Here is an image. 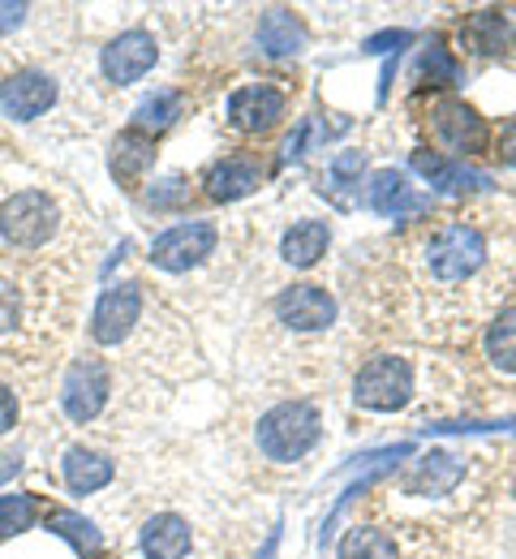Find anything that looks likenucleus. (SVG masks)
Returning <instances> with one entry per match:
<instances>
[{"label": "nucleus", "instance_id": "nucleus-1", "mask_svg": "<svg viewBox=\"0 0 516 559\" xmlns=\"http://www.w3.org/2000/svg\"><path fill=\"white\" fill-rule=\"evenodd\" d=\"M396 267V306H405L418 323V336L435 345H465L500 306H508V263L500 259V241L473 219L427 228L413 246H405Z\"/></svg>", "mask_w": 516, "mask_h": 559}, {"label": "nucleus", "instance_id": "nucleus-2", "mask_svg": "<svg viewBox=\"0 0 516 559\" xmlns=\"http://www.w3.org/2000/svg\"><path fill=\"white\" fill-rule=\"evenodd\" d=\"M86 341L104 357L112 353V361L134 379L177 383L199 370L194 341L185 336L181 319H172L164 301L151 297L143 280H117L99 293L86 319Z\"/></svg>", "mask_w": 516, "mask_h": 559}, {"label": "nucleus", "instance_id": "nucleus-3", "mask_svg": "<svg viewBox=\"0 0 516 559\" xmlns=\"http://www.w3.org/2000/svg\"><path fill=\"white\" fill-rule=\"evenodd\" d=\"M228 495L199 487H172L151 495L134 521V551L143 559H237L250 543Z\"/></svg>", "mask_w": 516, "mask_h": 559}, {"label": "nucleus", "instance_id": "nucleus-4", "mask_svg": "<svg viewBox=\"0 0 516 559\" xmlns=\"http://www.w3.org/2000/svg\"><path fill=\"white\" fill-rule=\"evenodd\" d=\"M77 228L70 199L52 186H13L0 194V254L22 263H61Z\"/></svg>", "mask_w": 516, "mask_h": 559}, {"label": "nucleus", "instance_id": "nucleus-5", "mask_svg": "<svg viewBox=\"0 0 516 559\" xmlns=\"http://www.w3.org/2000/svg\"><path fill=\"white\" fill-rule=\"evenodd\" d=\"M125 370L104 353H77L61 374V414L74 426H104L130 414Z\"/></svg>", "mask_w": 516, "mask_h": 559}, {"label": "nucleus", "instance_id": "nucleus-6", "mask_svg": "<svg viewBox=\"0 0 516 559\" xmlns=\"http://www.w3.org/2000/svg\"><path fill=\"white\" fill-rule=\"evenodd\" d=\"M323 443V414L314 401H276L254 418V448L267 465H297Z\"/></svg>", "mask_w": 516, "mask_h": 559}, {"label": "nucleus", "instance_id": "nucleus-7", "mask_svg": "<svg viewBox=\"0 0 516 559\" xmlns=\"http://www.w3.org/2000/svg\"><path fill=\"white\" fill-rule=\"evenodd\" d=\"M422 401V370L409 353H374L353 374V405L367 414H405Z\"/></svg>", "mask_w": 516, "mask_h": 559}, {"label": "nucleus", "instance_id": "nucleus-8", "mask_svg": "<svg viewBox=\"0 0 516 559\" xmlns=\"http://www.w3.org/2000/svg\"><path fill=\"white\" fill-rule=\"evenodd\" d=\"M267 323L285 345H305L336 332L340 306L323 284H289L267 301Z\"/></svg>", "mask_w": 516, "mask_h": 559}, {"label": "nucleus", "instance_id": "nucleus-9", "mask_svg": "<svg viewBox=\"0 0 516 559\" xmlns=\"http://www.w3.org/2000/svg\"><path fill=\"white\" fill-rule=\"evenodd\" d=\"M427 130L447 151V159H460V164H465V155H482L491 146L487 117L473 104L456 99V95H431V104H427Z\"/></svg>", "mask_w": 516, "mask_h": 559}, {"label": "nucleus", "instance_id": "nucleus-10", "mask_svg": "<svg viewBox=\"0 0 516 559\" xmlns=\"http://www.w3.org/2000/svg\"><path fill=\"white\" fill-rule=\"evenodd\" d=\"M220 250V228L212 219H185V224H172L164 228L155 241H151V267L155 272H168V276H190L199 272L203 263H212Z\"/></svg>", "mask_w": 516, "mask_h": 559}, {"label": "nucleus", "instance_id": "nucleus-11", "mask_svg": "<svg viewBox=\"0 0 516 559\" xmlns=\"http://www.w3.org/2000/svg\"><path fill=\"white\" fill-rule=\"evenodd\" d=\"M61 104V78L48 70V66H13V70L0 78V112L9 121H39L48 117L52 108Z\"/></svg>", "mask_w": 516, "mask_h": 559}, {"label": "nucleus", "instance_id": "nucleus-12", "mask_svg": "<svg viewBox=\"0 0 516 559\" xmlns=\"http://www.w3.org/2000/svg\"><path fill=\"white\" fill-rule=\"evenodd\" d=\"M469 461H473V456L435 448V452L418 456V461L392 483V495H400V499H447V495H456L460 483L469 478Z\"/></svg>", "mask_w": 516, "mask_h": 559}, {"label": "nucleus", "instance_id": "nucleus-13", "mask_svg": "<svg viewBox=\"0 0 516 559\" xmlns=\"http://www.w3.org/2000/svg\"><path fill=\"white\" fill-rule=\"evenodd\" d=\"M155 61H159V39L143 26H134V31L112 35L99 48V78L108 86H134L155 70Z\"/></svg>", "mask_w": 516, "mask_h": 559}, {"label": "nucleus", "instance_id": "nucleus-14", "mask_svg": "<svg viewBox=\"0 0 516 559\" xmlns=\"http://www.w3.org/2000/svg\"><path fill=\"white\" fill-rule=\"evenodd\" d=\"M285 108H289V95H285L280 86H272V82H250V86H237V91L228 95L224 121H228V130H237V134H267V130L280 126Z\"/></svg>", "mask_w": 516, "mask_h": 559}, {"label": "nucleus", "instance_id": "nucleus-15", "mask_svg": "<svg viewBox=\"0 0 516 559\" xmlns=\"http://www.w3.org/2000/svg\"><path fill=\"white\" fill-rule=\"evenodd\" d=\"M57 469H61V487L77 495V499L99 495V490H108L117 483V461L108 452H99V448H86V443H70L61 452Z\"/></svg>", "mask_w": 516, "mask_h": 559}, {"label": "nucleus", "instance_id": "nucleus-16", "mask_svg": "<svg viewBox=\"0 0 516 559\" xmlns=\"http://www.w3.org/2000/svg\"><path fill=\"white\" fill-rule=\"evenodd\" d=\"M263 186V159L254 151H232V155H220L207 173H203V190L207 199L216 203H237L245 194H254Z\"/></svg>", "mask_w": 516, "mask_h": 559}, {"label": "nucleus", "instance_id": "nucleus-17", "mask_svg": "<svg viewBox=\"0 0 516 559\" xmlns=\"http://www.w3.org/2000/svg\"><path fill=\"white\" fill-rule=\"evenodd\" d=\"M482 361L500 383H516V306H500L482 328Z\"/></svg>", "mask_w": 516, "mask_h": 559}, {"label": "nucleus", "instance_id": "nucleus-18", "mask_svg": "<svg viewBox=\"0 0 516 559\" xmlns=\"http://www.w3.org/2000/svg\"><path fill=\"white\" fill-rule=\"evenodd\" d=\"M367 207L374 211V215H387V219H405V215H418V211L427 207V199H418V194H413V186H409V177H405V173L383 168V173H374V177H370Z\"/></svg>", "mask_w": 516, "mask_h": 559}, {"label": "nucleus", "instance_id": "nucleus-19", "mask_svg": "<svg viewBox=\"0 0 516 559\" xmlns=\"http://www.w3.org/2000/svg\"><path fill=\"white\" fill-rule=\"evenodd\" d=\"M327 250H332V224L310 219V215L297 219L293 228H285V237H280V259L293 272H310Z\"/></svg>", "mask_w": 516, "mask_h": 559}, {"label": "nucleus", "instance_id": "nucleus-20", "mask_svg": "<svg viewBox=\"0 0 516 559\" xmlns=\"http://www.w3.org/2000/svg\"><path fill=\"white\" fill-rule=\"evenodd\" d=\"M254 35H259V48L267 57H297L305 48V26H301V17L289 13V9H267L259 17V31Z\"/></svg>", "mask_w": 516, "mask_h": 559}, {"label": "nucleus", "instance_id": "nucleus-21", "mask_svg": "<svg viewBox=\"0 0 516 559\" xmlns=\"http://www.w3.org/2000/svg\"><path fill=\"white\" fill-rule=\"evenodd\" d=\"M151 164H155V139L139 134V130H125L121 139L112 142V177L125 190H139V181L147 177Z\"/></svg>", "mask_w": 516, "mask_h": 559}, {"label": "nucleus", "instance_id": "nucleus-22", "mask_svg": "<svg viewBox=\"0 0 516 559\" xmlns=\"http://www.w3.org/2000/svg\"><path fill=\"white\" fill-rule=\"evenodd\" d=\"M413 168L435 186V190H469V186H491V177H482V173H473V168H465L460 159H447L440 151H413Z\"/></svg>", "mask_w": 516, "mask_h": 559}, {"label": "nucleus", "instance_id": "nucleus-23", "mask_svg": "<svg viewBox=\"0 0 516 559\" xmlns=\"http://www.w3.org/2000/svg\"><path fill=\"white\" fill-rule=\"evenodd\" d=\"M48 530H52L57 538H65L82 559H99L104 556V547H108L95 521H86V516H77V512H65V508L48 512Z\"/></svg>", "mask_w": 516, "mask_h": 559}, {"label": "nucleus", "instance_id": "nucleus-24", "mask_svg": "<svg viewBox=\"0 0 516 559\" xmlns=\"http://www.w3.org/2000/svg\"><path fill=\"white\" fill-rule=\"evenodd\" d=\"M181 108H185V99L177 95V91H151L147 99L134 108V126L130 130H139V134H147V139H155V134H164L177 117H181Z\"/></svg>", "mask_w": 516, "mask_h": 559}, {"label": "nucleus", "instance_id": "nucleus-25", "mask_svg": "<svg viewBox=\"0 0 516 559\" xmlns=\"http://www.w3.org/2000/svg\"><path fill=\"white\" fill-rule=\"evenodd\" d=\"M504 31H508V22H504V13H500V9H478V13L460 26V44H465L469 52L491 57V52H500V48H504Z\"/></svg>", "mask_w": 516, "mask_h": 559}, {"label": "nucleus", "instance_id": "nucleus-26", "mask_svg": "<svg viewBox=\"0 0 516 559\" xmlns=\"http://www.w3.org/2000/svg\"><path fill=\"white\" fill-rule=\"evenodd\" d=\"M362 173H367V151H336L332 164H327L332 190H353V186H362Z\"/></svg>", "mask_w": 516, "mask_h": 559}, {"label": "nucleus", "instance_id": "nucleus-27", "mask_svg": "<svg viewBox=\"0 0 516 559\" xmlns=\"http://www.w3.org/2000/svg\"><path fill=\"white\" fill-rule=\"evenodd\" d=\"M35 512H39V499L35 495H0V530L4 534L31 530L35 525Z\"/></svg>", "mask_w": 516, "mask_h": 559}, {"label": "nucleus", "instance_id": "nucleus-28", "mask_svg": "<svg viewBox=\"0 0 516 559\" xmlns=\"http://www.w3.org/2000/svg\"><path fill=\"white\" fill-rule=\"evenodd\" d=\"M319 139H323L319 121H314V117H301V126H297L293 134L285 139V159H301V155H305V151H310Z\"/></svg>", "mask_w": 516, "mask_h": 559}, {"label": "nucleus", "instance_id": "nucleus-29", "mask_svg": "<svg viewBox=\"0 0 516 559\" xmlns=\"http://www.w3.org/2000/svg\"><path fill=\"white\" fill-rule=\"evenodd\" d=\"M17 421H22V396H17V388L9 379H0V439L9 430H17Z\"/></svg>", "mask_w": 516, "mask_h": 559}, {"label": "nucleus", "instance_id": "nucleus-30", "mask_svg": "<svg viewBox=\"0 0 516 559\" xmlns=\"http://www.w3.org/2000/svg\"><path fill=\"white\" fill-rule=\"evenodd\" d=\"M422 73L431 78V82H456L460 70H456V61L443 52V48H431L427 57H422Z\"/></svg>", "mask_w": 516, "mask_h": 559}, {"label": "nucleus", "instance_id": "nucleus-31", "mask_svg": "<svg viewBox=\"0 0 516 559\" xmlns=\"http://www.w3.org/2000/svg\"><path fill=\"white\" fill-rule=\"evenodd\" d=\"M185 194H190V186H185L181 177H168V181H159V186L151 190L147 203H151L155 211H164V207H172V203H181Z\"/></svg>", "mask_w": 516, "mask_h": 559}, {"label": "nucleus", "instance_id": "nucleus-32", "mask_svg": "<svg viewBox=\"0 0 516 559\" xmlns=\"http://www.w3.org/2000/svg\"><path fill=\"white\" fill-rule=\"evenodd\" d=\"M495 155L516 168V117L513 121H504V130H500V139H495Z\"/></svg>", "mask_w": 516, "mask_h": 559}, {"label": "nucleus", "instance_id": "nucleus-33", "mask_svg": "<svg viewBox=\"0 0 516 559\" xmlns=\"http://www.w3.org/2000/svg\"><path fill=\"white\" fill-rule=\"evenodd\" d=\"M387 44L400 48V44H409V35H405V31H396V35H374V39L367 44V52H387Z\"/></svg>", "mask_w": 516, "mask_h": 559}, {"label": "nucleus", "instance_id": "nucleus-34", "mask_svg": "<svg viewBox=\"0 0 516 559\" xmlns=\"http://www.w3.org/2000/svg\"><path fill=\"white\" fill-rule=\"evenodd\" d=\"M17 469H22V461L9 452V456H0V487L9 483V478H17Z\"/></svg>", "mask_w": 516, "mask_h": 559}, {"label": "nucleus", "instance_id": "nucleus-35", "mask_svg": "<svg viewBox=\"0 0 516 559\" xmlns=\"http://www.w3.org/2000/svg\"><path fill=\"white\" fill-rule=\"evenodd\" d=\"M276 547H280V525H276V530H267V538H263V551H259L254 559H272V556H276Z\"/></svg>", "mask_w": 516, "mask_h": 559}, {"label": "nucleus", "instance_id": "nucleus-36", "mask_svg": "<svg viewBox=\"0 0 516 559\" xmlns=\"http://www.w3.org/2000/svg\"><path fill=\"white\" fill-rule=\"evenodd\" d=\"M513 48H516V35H513Z\"/></svg>", "mask_w": 516, "mask_h": 559}]
</instances>
